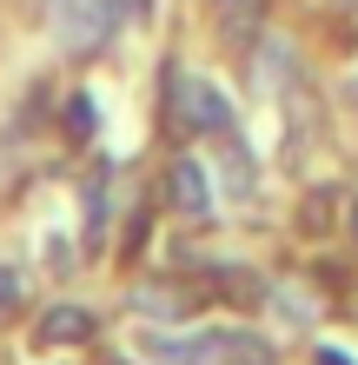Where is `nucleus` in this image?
<instances>
[{
    "label": "nucleus",
    "instance_id": "f257e3e1",
    "mask_svg": "<svg viewBox=\"0 0 358 365\" xmlns=\"http://www.w3.org/2000/svg\"><path fill=\"white\" fill-rule=\"evenodd\" d=\"M126 0H53V34L67 53H100L120 34Z\"/></svg>",
    "mask_w": 358,
    "mask_h": 365
},
{
    "label": "nucleus",
    "instance_id": "f03ea898",
    "mask_svg": "<svg viewBox=\"0 0 358 365\" xmlns=\"http://www.w3.org/2000/svg\"><path fill=\"white\" fill-rule=\"evenodd\" d=\"M166 100H173L179 133H226V126H233V100H226L213 80H199V73H179Z\"/></svg>",
    "mask_w": 358,
    "mask_h": 365
},
{
    "label": "nucleus",
    "instance_id": "7ed1b4c3",
    "mask_svg": "<svg viewBox=\"0 0 358 365\" xmlns=\"http://www.w3.org/2000/svg\"><path fill=\"white\" fill-rule=\"evenodd\" d=\"M292 80H299L292 40H285V34H259V53H252V87H259V93L272 100V93H285Z\"/></svg>",
    "mask_w": 358,
    "mask_h": 365
},
{
    "label": "nucleus",
    "instance_id": "20e7f679",
    "mask_svg": "<svg viewBox=\"0 0 358 365\" xmlns=\"http://www.w3.org/2000/svg\"><path fill=\"white\" fill-rule=\"evenodd\" d=\"M166 192H173V206H179V212H193V220H206V212H213V180H206L193 160H173Z\"/></svg>",
    "mask_w": 358,
    "mask_h": 365
},
{
    "label": "nucleus",
    "instance_id": "39448f33",
    "mask_svg": "<svg viewBox=\"0 0 358 365\" xmlns=\"http://www.w3.org/2000/svg\"><path fill=\"white\" fill-rule=\"evenodd\" d=\"M40 339H47V346H87L93 339V312L87 306H53L47 319H40Z\"/></svg>",
    "mask_w": 358,
    "mask_h": 365
},
{
    "label": "nucleus",
    "instance_id": "423d86ee",
    "mask_svg": "<svg viewBox=\"0 0 358 365\" xmlns=\"http://www.w3.org/2000/svg\"><path fill=\"white\" fill-rule=\"evenodd\" d=\"M213 14H219V34L226 40H259L265 0H213Z\"/></svg>",
    "mask_w": 358,
    "mask_h": 365
},
{
    "label": "nucleus",
    "instance_id": "0eeeda50",
    "mask_svg": "<svg viewBox=\"0 0 358 365\" xmlns=\"http://www.w3.org/2000/svg\"><path fill=\"white\" fill-rule=\"evenodd\" d=\"M272 306H279L285 326H312V312H319V306H312V292L292 286V279H279V286H272Z\"/></svg>",
    "mask_w": 358,
    "mask_h": 365
},
{
    "label": "nucleus",
    "instance_id": "6e6552de",
    "mask_svg": "<svg viewBox=\"0 0 358 365\" xmlns=\"http://www.w3.org/2000/svg\"><path fill=\"white\" fill-rule=\"evenodd\" d=\"M133 306H139L146 319H179V312H186L173 286H139V292H133Z\"/></svg>",
    "mask_w": 358,
    "mask_h": 365
},
{
    "label": "nucleus",
    "instance_id": "1a4fd4ad",
    "mask_svg": "<svg viewBox=\"0 0 358 365\" xmlns=\"http://www.w3.org/2000/svg\"><path fill=\"white\" fill-rule=\"evenodd\" d=\"M246 186H252V166L239 153V140H226V192H246Z\"/></svg>",
    "mask_w": 358,
    "mask_h": 365
},
{
    "label": "nucleus",
    "instance_id": "9d476101",
    "mask_svg": "<svg viewBox=\"0 0 358 365\" xmlns=\"http://www.w3.org/2000/svg\"><path fill=\"white\" fill-rule=\"evenodd\" d=\"M67 126H73V140H93V100H67Z\"/></svg>",
    "mask_w": 358,
    "mask_h": 365
},
{
    "label": "nucleus",
    "instance_id": "9b49d317",
    "mask_svg": "<svg viewBox=\"0 0 358 365\" xmlns=\"http://www.w3.org/2000/svg\"><path fill=\"white\" fill-rule=\"evenodd\" d=\"M87 220H93V232H107V173L87 186Z\"/></svg>",
    "mask_w": 358,
    "mask_h": 365
},
{
    "label": "nucleus",
    "instance_id": "f8f14e48",
    "mask_svg": "<svg viewBox=\"0 0 358 365\" xmlns=\"http://www.w3.org/2000/svg\"><path fill=\"white\" fill-rule=\"evenodd\" d=\"M14 299H20V272L0 266V306H14Z\"/></svg>",
    "mask_w": 358,
    "mask_h": 365
},
{
    "label": "nucleus",
    "instance_id": "ddd939ff",
    "mask_svg": "<svg viewBox=\"0 0 358 365\" xmlns=\"http://www.w3.org/2000/svg\"><path fill=\"white\" fill-rule=\"evenodd\" d=\"M312 359H319V365H352V352H339V346H319Z\"/></svg>",
    "mask_w": 358,
    "mask_h": 365
},
{
    "label": "nucleus",
    "instance_id": "4468645a",
    "mask_svg": "<svg viewBox=\"0 0 358 365\" xmlns=\"http://www.w3.org/2000/svg\"><path fill=\"white\" fill-rule=\"evenodd\" d=\"M352 226H358V206H352Z\"/></svg>",
    "mask_w": 358,
    "mask_h": 365
},
{
    "label": "nucleus",
    "instance_id": "2eb2a0df",
    "mask_svg": "<svg viewBox=\"0 0 358 365\" xmlns=\"http://www.w3.org/2000/svg\"><path fill=\"white\" fill-rule=\"evenodd\" d=\"M352 93H358V80H352Z\"/></svg>",
    "mask_w": 358,
    "mask_h": 365
}]
</instances>
